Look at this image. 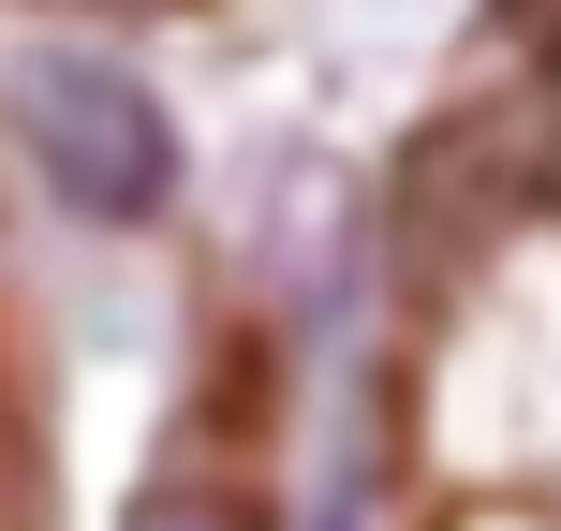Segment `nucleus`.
Returning <instances> with one entry per match:
<instances>
[{
  "label": "nucleus",
  "instance_id": "f257e3e1",
  "mask_svg": "<svg viewBox=\"0 0 561 531\" xmlns=\"http://www.w3.org/2000/svg\"><path fill=\"white\" fill-rule=\"evenodd\" d=\"M0 118H15L45 207H75L89 236H134L178 207V104L104 45H15L0 74Z\"/></svg>",
  "mask_w": 561,
  "mask_h": 531
},
{
  "label": "nucleus",
  "instance_id": "f03ea898",
  "mask_svg": "<svg viewBox=\"0 0 561 531\" xmlns=\"http://www.w3.org/2000/svg\"><path fill=\"white\" fill-rule=\"evenodd\" d=\"M134 531H280V503H266L252 473H163L134 503Z\"/></svg>",
  "mask_w": 561,
  "mask_h": 531
},
{
  "label": "nucleus",
  "instance_id": "7ed1b4c3",
  "mask_svg": "<svg viewBox=\"0 0 561 531\" xmlns=\"http://www.w3.org/2000/svg\"><path fill=\"white\" fill-rule=\"evenodd\" d=\"M325 531H355V517H325Z\"/></svg>",
  "mask_w": 561,
  "mask_h": 531
}]
</instances>
